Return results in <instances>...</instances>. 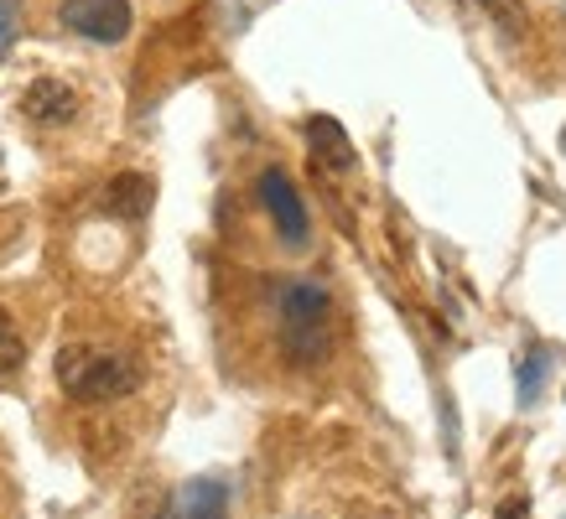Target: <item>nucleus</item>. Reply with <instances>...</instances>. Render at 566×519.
<instances>
[{"mask_svg": "<svg viewBox=\"0 0 566 519\" xmlns=\"http://www.w3.org/2000/svg\"><path fill=\"white\" fill-rule=\"evenodd\" d=\"M57 384L63 395L78 400V405H109V400H125L140 384V369L125 353H109V348L94 343H69L57 353Z\"/></svg>", "mask_w": 566, "mask_h": 519, "instance_id": "nucleus-1", "label": "nucleus"}, {"mask_svg": "<svg viewBox=\"0 0 566 519\" xmlns=\"http://www.w3.org/2000/svg\"><path fill=\"white\" fill-rule=\"evenodd\" d=\"M281 343L296 363H323L333 348V296L317 280H292L281 292Z\"/></svg>", "mask_w": 566, "mask_h": 519, "instance_id": "nucleus-2", "label": "nucleus"}, {"mask_svg": "<svg viewBox=\"0 0 566 519\" xmlns=\"http://www.w3.org/2000/svg\"><path fill=\"white\" fill-rule=\"evenodd\" d=\"M63 27L88 42H104V47H115L130 36L136 27V11H130V0H63Z\"/></svg>", "mask_w": 566, "mask_h": 519, "instance_id": "nucleus-3", "label": "nucleus"}, {"mask_svg": "<svg viewBox=\"0 0 566 519\" xmlns=\"http://www.w3.org/2000/svg\"><path fill=\"white\" fill-rule=\"evenodd\" d=\"M78 109H84L78 88L63 84V78H32L27 94H21V115H27L32 125H42V130H63V125H73L78 120Z\"/></svg>", "mask_w": 566, "mask_h": 519, "instance_id": "nucleus-4", "label": "nucleus"}, {"mask_svg": "<svg viewBox=\"0 0 566 519\" xmlns=\"http://www.w3.org/2000/svg\"><path fill=\"white\" fill-rule=\"evenodd\" d=\"M260 203H265V213L275 219L281 240H286V244H307V208H302V198H296V188H292V177L281 172V167L260 172Z\"/></svg>", "mask_w": 566, "mask_h": 519, "instance_id": "nucleus-5", "label": "nucleus"}, {"mask_svg": "<svg viewBox=\"0 0 566 519\" xmlns=\"http://www.w3.org/2000/svg\"><path fill=\"white\" fill-rule=\"evenodd\" d=\"M223 509H229V488L219 478H192L172 494L161 519H223Z\"/></svg>", "mask_w": 566, "mask_h": 519, "instance_id": "nucleus-6", "label": "nucleus"}, {"mask_svg": "<svg viewBox=\"0 0 566 519\" xmlns=\"http://www.w3.org/2000/svg\"><path fill=\"white\" fill-rule=\"evenodd\" d=\"M307 146H312V156H317V167H327V172H348V167H354V146H348L344 125L333 120V115H312Z\"/></svg>", "mask_w": 566, "mask_h": 519, "instance_id": "nucleus-7", "label": "nucleus"}, {"mask_svg": "<svg viewBox=\"0 0 566 519\" xmlns=\"http://www.w3.org/2000/svg\"><path fill=\"white\" fill-rule=\"evenodd\" d=\"M151 192L156 188L140 172H125V177H115V182L104 188V208H109V213H120V219H140V213L151 208Z\"/></svg>", "mask_w": 566, "mask_h": 519, "instance_id": "nucleus-8", "label": "nucleus"}, {"mask_svg": "<svg viewBox=\"0 0 566 519\" xmlns=\"http://www.w3.org/2000/svg\"><path fill=\"white\" fill-rule=\"evenodd\" d=\"M463 6H473L499 36H510V42L525 36V6H520V0H463Z\"/></svg>", "mask_w": 566, "mask_h": 519, "instance_id": "nucleus-9", "label": "nucleus"}, {"mask_svg": "<svg viewBox=\"0 0 566 519\" xmlns=\"http://www.w3.org/2000/svg\"><path fill=\"white\" fill-rule=\"evenodd\" d=\"M546 374H551V348L535 343L531 353H525V363H520V400H525V405H531V400H541Z\"/></svg>", "mask_w": 566, "mask_h": 519, "instance_id": "nucleus-10", "label": "nucleus"}, {"mask_svg": "<svg viewBox=\"0 0 566 519\" xmlns=\"http://www.w3.org/2000/svg\"><path fill=\"white\" fill-rule=\"evenodd\" d=\"M21 363H27V338L11 322V311L0 307V374H17Z\"/></svg>", "mask_w": 566, "mask_h": 519, "instance_id": "nucleus-11", "label": "nucleus"}, {"mask_svg": "<svg viewBox=\"0 0 566 519\" xmlns=\"http://www.w3.org/2000/svg\"><path fill=\"white\" fill-rule=\"evenodd\" d=\"M17 32H21V6L17 0H0V63H6V52H11Z\"/></svg>", "mask_w": 566, "mask_h": 519, "instance_id": "nucleus-12", "label": "nucleus"}, {"mask_svg": "<svg viewBox=\"0 0 566 519\" xmlns=\"http://www.w3.org/2000/svg\"><path fill=\"white\" fill-rule=\"evenodd\" d=\"M494 519H531V499H525V494H510V499L494 509Z\"/></svg>", "mask_w": 566, "mask_h": 519, "instance_id": "nucleus-13", "label": "nucleus"}]
</instances>
